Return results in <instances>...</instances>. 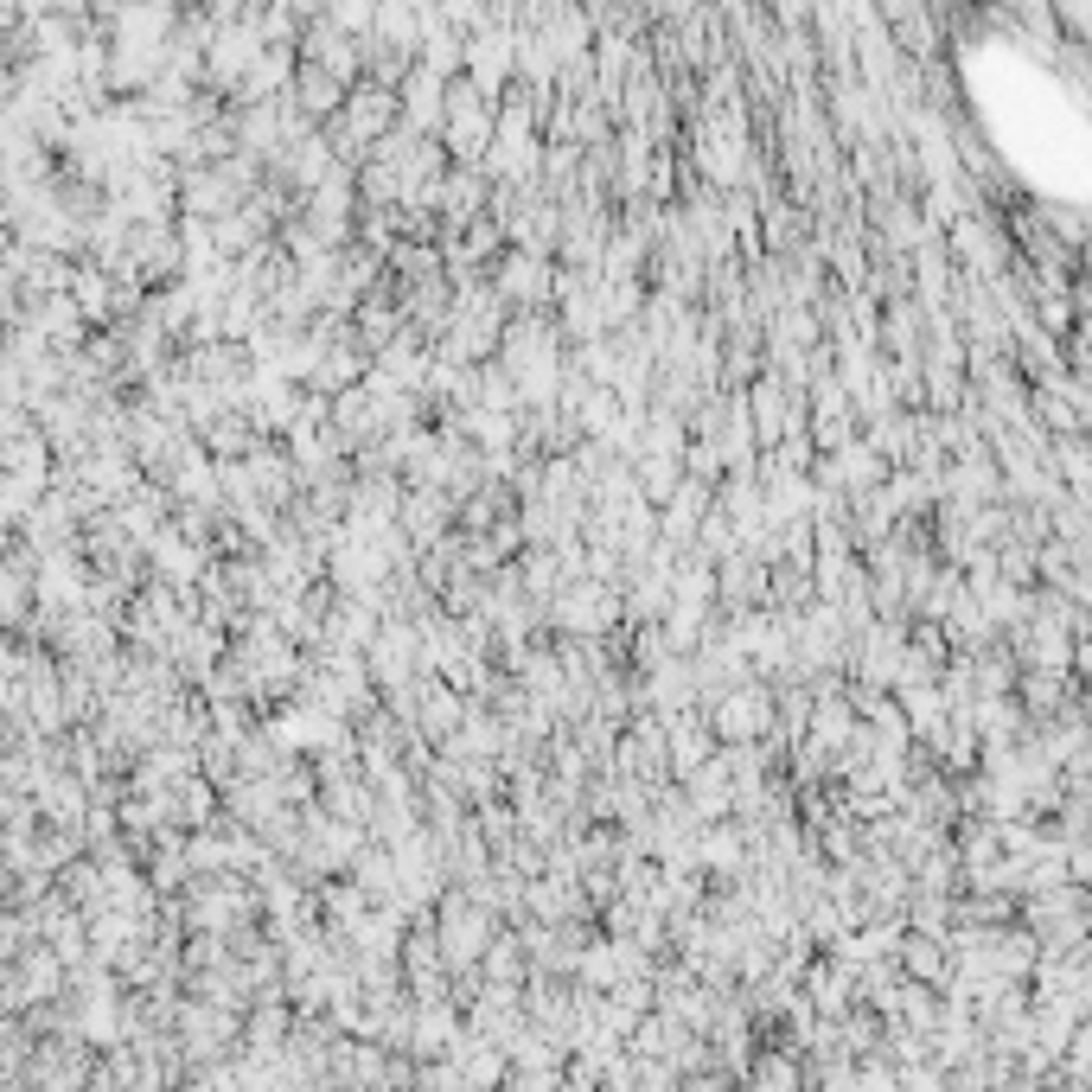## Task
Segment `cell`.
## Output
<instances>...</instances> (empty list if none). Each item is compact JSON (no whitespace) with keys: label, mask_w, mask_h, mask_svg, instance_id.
<instances>
[{"label":"cell","mask_w":1092,"mask_h":1092,"mask_svg":"<svg viewBox=\"0 0 1092 1092\" xmlns=\"http://www.w3.org/2000/svg\"><path fill=\"white\" fill-rule=\"evenodd\" d=\"M748 1080H760V1086H767V1080H773V1086H799V1080H806V1067H799L792 1055H760V1060L748 1067Z\"/></svg>","instance_id":"1"},{"label":"cell","mask_w":1092,"mask_h":1092,"mask_svg":"<svg viewBox=\"0 0 1092 1092\" xmlns=\"http://www.w3.org/2000/svg\"><path fill=\"white\" fill-rule=\"evenodd\" d=\"M901 958H907V971H939V952H932V946H920V939H913V946L901 952Z\"/></svg>","instance_id":"2"}]
</instances>
